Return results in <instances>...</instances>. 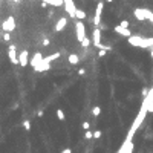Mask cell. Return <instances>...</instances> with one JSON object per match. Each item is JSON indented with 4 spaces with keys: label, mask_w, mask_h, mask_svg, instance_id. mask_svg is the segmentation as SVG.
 <instances>
[{
    "label": "cell",
    "mask_w": 153,
    "mask_h": 153,
    "mask_svg": "<svg viewBox=\"0 0 153 153\" xmlns=\"http://www.w3.org/2000/svg\"><path fill=\"white\" fill-rule=\"evenodd\" d=\"M61 153H72V150H70V149H65Z\"/></svg>",
    "instance_id": "d590c367"
},
{
    "label": "cell",
    "mask_w": 153,
    "mask_h": 153,
    "mask_svg": "<svg viewBox=\"0 0 153 153\" xmlns=\"http://www.w3.org/2000/svg\"><path fill=\"white\" fill-rule=\"evenodd\" d=\"M144 100L147 101V104H150L153 101V87L149 89V94H147V96H144Z\"/></svg>",
    "instance_id": "ffe728a7"
},
{
    "label": "cell",
    "mask_w": 153,
    "mask_h": 153,
    "mask_svg": "<svg viewBox=\"0 0 153 153\" xmlns=\"http://www.w3.org/2000/svg\"><path fill=\"white\" fill-rule=\"evenodd\" d=\"M43 58H44V57H43V54H41V52H35V54H34V57H32V58H31V61H29V65H31L32 67L38 66L40 63L43 61Z\"/></svg>",
    "instance_id": "9c48e42d"
},
{
    "label": "cell",
    "mask_w": 153,
    "mask_h": 153,
    "mask_svg": "<svg viewBox=\"0 0 153 153\" xmlns=\"http://www.w3.org/2000/svg\"><path fill=\"white\" fill-rule=\"evenodd\" d=\"M89 44H91V40H89V38L86 37V38H84V40L81 41V46H83V48H87Z\"/></svg>",
    "instance_id": "4316f807"
},
{
    "label": "cell",
    "mask_w": 153,
    "mask_h": 153,
    "mask_svg": "<svg viewBox=\"0 0 153 153\" xmlns=\"http://www.w3.org/2000/svg\"><path fill=\"white\" fill-rule=\"evenodd\" d=\"M129 142H132V139H127V138H125V141L123 142V146L120 147V150L116 152V153H127V146H129Z\"/></svg>",
    "instance_id": "ac0fdd59"
},
{
    "label": "cell",
    "mask_w": 153,
    "mask_h": 153,
    "mask_svg": "<svg viewBox=\"0 0 153 153\" xmlns=\"http://www.w3.org/2000/svg\"><path fill=\"white\" fill-rule=\"evenodd\" d=\"M43 2H46L51 6H63L65 5V0H43Z\"/></svg>",
    "instance_id": "e0dca14e"
},
{
    "label": "cell",
    "mask_w": 153,
    "mask_h": 153,
    "mask_svg": "<svg viewBox=\"0 0 153 153\" xmlns=\"http://www.w3.org/2000/svg\"><path fill=\"white\" fill-rule=\"evenodd\" d=\"M57 118H58L60 121H65V120H66V116H65V112H63L61 109H57Z\"/></svg>",
    "instance_id": "603a6c76"
},
{
    "label": "cell",
    "mask_w": 153,
    "mask_h": 153,
    "mask_svg": "<svg viewBox=\"0 0 153 153\" xmlns=\"http://www.w3.org/2000/svg\"><path fill=\"white\" fill-rule=\"evenodd\" d=\"M101 135H103V132L101 130H96V132H94V138H101Z\"/></svg>",
    "instance_id": "f546056e"
},
{
    "label": "cell",
    "mask_w": 153,
    "mask_h": 153,
    "mask_svg": "<svg viewBox=\"0 0 153 153\" xmlns=\"http://www.w3.org/2000/svg\"><path fill=\"white\" fill-rule=\"evenodd\" d=\"M106 2H109V3H110V2H113V0H106Z\"/></svg>",
    "instance_id": "74e56055"
},
{
    "label": "cell",
    "mask_w": 153,
    "mask_h": 153,
    "mask_svg": "<svg viewBox=\"0 0 153 153\" xmlns=\"http://www.w3.org/2000/svg\"><path fill=\"white\" fill-rule=\"evenodd\" d=\"M113 31L116 32V34H120V35H123V37H132V32L129 31V28H123V26H115V28H113Z\"/></svg>",
    "instance_id": "8fae6325"
},
{
    "label": "cell",
    "mask_w": 153,
    "mask_h": 153,
    "mask_svg": "<svg viewBox=\"0 0 153 153\" xmlns=\"http://www.w3.org/2000/svg\"><path fill=\"white\" fill-rule=\"evenodd\" d=\"M65 6H66V11H67V14L72 17V19H75V12H77V8H75V3H74V0H65Z\"/></svg>",
    "instance_id": "52a82bcc"
},
{
    "label": "cell",
    "mask_w": 153,
    "mask_h": 153,
    "mask_svg": "<svg viewBox=\"0 0 153 153\" xmlns=\"http://www.w3.org/2000/svg\"><path fill=\"white\" fill-rule=\"evenodd\" d=\"M81 127H83L84 130H89V129H91V123H87V121H84V123H83V125H81Z\"/></svg>",
    "instance_id": "f1b7e54d"
},
{
    "label": "cell",
    "mask_w": 153,
    "mask_h": 153,
    "mask_svg": "<svg viewBox=\"0 0 153 153\" xmlns=\"http://www.w3.org/2000/svg\"><path fill=\"white\" fill-rule=\"evenodd\" d=\"M34 69L37 70V72H46V70H49V69H51V63H48V61H44V60H43V61L40 63V65H38V66H35Z\"/></svg>",
    "instance_id": "4fadbf2b"
},
{
    "label": "cell",
    "mask_w": 153,
    "mask_h": 153,
    "mask_svg": "<svg viewBox=\"0 0 153 153\" xmlns=\"http://www.w3.org/2000/svg\"><path fill=\"white\" fill-rule=\"evenodd\" d=\"M142 49H152L153 48V37H149V38H144L142 40V44H141Z\"/></svg>",
    "instance_id": "5bb4252c"
},
{
    "label": "cell",
    "mask_w": 153,
    "mask_h": 153,
    "mask_svg": "<svg viewBox=\"0 0 153 153\" xmlns=\"http://www.w3.org/2000/svg\"><path fill=\"white\" fill-rule=\"evenodd\" d=\"M150 57H152V58H153V48H152V49H150Z\"/></svg>",
    "instance_id": "8d00e7d4"
},
{
    "label": "cell",
    "mask_w": 153,
    "mask_h": 153,
    "mask_svg": "<svg viewBox=\"0 0 153 153\" xmlns=\"http://www.w3.org/2000/svg\"><path fill=\"white\" fill-rule=\"evenodd\" d=\"M28 65H29V54H28V51H22L19 54V66L26 67Z\"/></svg>",
    "instance_id": "8992f818"
},
{
    "label": "cell",
    "mask_w": 153,
    "mask_h": 153,
    "mask_svg": "<svg viewBox=\"0 0 153 153\" xmlns=\"http://www.w3.org/2000/svg\"><path fill=\"white\" fill-rule=\"evenodd\" d=\"M100 22H101V17H94V25H95V26L100 25Z\"/></svg>",
    "instance_id": "4dcf8cb0"
},
{
    "label": "cell",
    "mask_w": 153,
    "mask_h": 153,
    "mask_svg": "<svg viewBox=\"0 0 153 153\" xmlns=\"http://www.w3.org/2000/svg\"><path fill=\"white\" fill-rule=\"evenodd\" d=\"M41 44H43V46H49V44H51V41H49V40H48V38H44V40H43V43H41Z\"/></svg>",
    "instance_id": "836d02e7"
},
{
    "label": "cell",
    "mask_w": 153,
    "mask_h": 153,
    "mask_svg": "<svg viewBox=\"0 0 153 153\" xmlns=\"http://www.w3.org/2000/svg\"><path fill=\"white\" fill-rule=\"evenodd\" d=\"M133 15H135V19L142 22V20H146V8H136V9L133 11Z\"/></svg>",
    "instance_id": "7c38bea8"
},
{
    "label": "cell",
    "mask_w": 153,
    "mask_h": 153,
    "mask_svg": "<svg viewBox=\"0 0 153 153\" xmlns=\"http://www.w3.org/2000/svg\"><path fill=\"white\" fill-rule=\"evenodd\" d=\"M142 40H144V37H139V35H132V37H129V44H132V46H135V48H141Z\"/></svg>",
    "instance_id": "30bf717a"
},
{
    "label": "cell",
    "mask_w": 153,
    "mask_h": 153,
    "mask_svg": "<svg viewBox=\"0 0 153 153\" xmlns=\"http://www.w3.org/2000/svg\"><path fill=\"white\" fill-rule=\"evenodd\" d=\"M67 61L70 63V65H78V63H80V57L77 55V54H70V55L67 57Z\"/></svg>",
    "instance_id": "9a60e30c"
},
{
    "label": "cell",
    "mask_w": 153,
    "mask_h": 153,
    "mask_svg": "<svg viewBox=\"0 0 153 153\" xmlns=\"http://www.w3.org/2000/svg\"><path fill=\"white\" fill-rule=\"evenodd\" d=\"M100 113H101V107L100 106H95L94 109H92V115L94 116H100Z\"/></svg>",
    "instance_id": "d4e9b609"
},
{
    "label": "cell",
    "mask_w": 153,
    "mask_h": 153,
    "mask_svg": "<svg viewBox=\"0 0 153 153\" xmlns=\"http://www.w3.org/2000/svg\"><path fill=\"white\" fill-rule=\"evenodd\" d=\"M75 31H77V40L81 43L86 38V26L83 23V20H78L75 25Z\"/></svg>",
    "instance_id": "3957f363"
},
{
    "label": "cell",
    "mask_w": 153,
    "mask_h": 153,
    "mask_svg": "<svg viewBox=\"0 0 153 153\" xmlns=\"http://www.w3.org/2000/svg\"><path fill=\"white\" fill-rule=\"evenodd\" d=\"M103 8H104V3L103 2H98V6H96V9H95V17H101Z\"/></svg>",
    "instance_id": "d6986e66"
},
{
    "label": "cell",
    "mask_w": 153,
    "mask_h": 153,
    "mask_svg": "<svg viewBox=\"0 0 153 153\" xmlns=\"http://www.w3.org/2000/svg\"><path fill=\"white\" fill-rule=\"evenodd\" d=\"M120 26H123V28H129V22H127V20H123V22L120 23Z\"/></svg>",
    "instance_id": "1f68e13d"
},
{
    "label": "cell",
    "mask_w": 153,
    "mask_h": 153,
    "mask_svg": "<svg viewBox=\"0 0 153 153\" xmlns=\"http://www.w3.org/2000/svg\"><path fill=\"white\" fill-rule=\"evenodd\" d=\"M78 74L80 75H84L86 74V69H78Z\"/></svg>",
    "instance_id": "e575fe53"
},
{
    "label": "cell",
    "mask_w": 153,
    "mask_h": 153,
    "mask_svg": "<svg viewBox=\"0 0 153 153\" xmlns=\"http://www.w3.org/2000/svg\"><path fill=\"white\" fill-rule=\"evenodd\" d=\"M8 55L12 65H19V54L15 51V44H9V49H8Z\"/></svg>",
    "instance_id": "5b68a950"
},
{
    "label": "cell",
    "mask_w": 153,
    "mask_h": 153,
    "mask_svg": "<svg viewBox=\"0 0 153 153\" xmlns=\"http://www.w3.org/2000/svg\"><path fill=\"white\" fill-rule=\"evenodd\" d=\"M66 25H67V17H60L58 22L55 23V28H54V31H55V32H61L63 29L66 28Z\"/></svg>",
    "instance_id": "ba28073f"
},
{
    "label": "cell",
    "mask_w": 153,
    "mask_h": 153,
    "mask_svg": "<svg viewBox=\"0 0 153 153\" xmlns=\"http://www.w3.org/2000/svg\"><path fill=\"white\" fill-rule=\"evenodd\" d=\"M84 138H86V139H92V138H94V132H91V130H84Z\"/></svg>",
    "instance_id": "484cf974"
},
{
    "label": "cell",
    "mask_w": 153,
    "mask_h": 153,
    "mask_svg": "<svg viewBox=\"0 0 153 153\" xmlns=\"http://www.w3.org/2000/svg\"><path fill=\"white\" fill-rule=\"evenodd\" d=\"M22 125H23V129H25L26 132L31 130V121H29V120H25V121L22 123Z\"/></svg>",
    "instance_id": "7402d4cb"
},
{
    "label": "cell",
    "mask_w": 153,
    "mask_h": 153,
    "mask_svg": "<svg viewBox=\"0 0 153 153\" xmlns=\"http://www.w3.org/2000/svg\"><path fill=\"white\" fill-rule=\"evenodd\" d=\"M106 52H107V51H104V49H100V52H98V57H104V55H106Z\"/></svg>",
    "instance_id": "d6a6232c"
},
{
    "label": "cell",
    "mask_w": 153,
    "mask_h": 153,
    "mask_svg": "<svg viewBox=\"0 0 153 153\" xmlns=\"http://www.w3.org/2000/svg\"><path fill=\"white\" fill-rule=\"evenodd\" d=\"M86 17V12L84 11H81V9H77V12H75V19H78V20H83Z\"/></svg>",
    "instance_id": "44dd1931"
},
{
    "label": "cell",
    "mask_w": 153,
    "mask_h": 153,
    "mask_svg": "<svg viewBox=\"0 0 153 153\" xmlns=\"http://www.w3.org/2000/svg\"><path fill=\"white\" fill-rule=\"evenodd\" d=\"M60 55H61L60 52H54V54H51V55L44 57L43 60H44V61H48V63H51V61H54V60H58V58H60Z\"/></svg>",
    "instance_id": "2e32d148"
},
{
    "label": "cell",
    "mask_w": 153,
    "mask_h": 153,
    "mask_svg": "<svg viewBox=\"0 0 153 153\" xmlns=\"http://www.w3.org/2000/svg\"><path fill=\"white\" fill-rule=\"evenodd\" d=\"M2 29L5 32H12L15 29V19L12 15H9V17H6V19H5V22L2 23Z\"/></svg>",
    "instance_id": "277c9868"
},
{
    "label": "cell",
    "mask_w": 153,
    "mask_h": 153,
    "mask_svg": "<svg viewBox=\"0 0 153 153\" xmlns=\"http://www.w3.org/2000/svg\"><path fill=\"white\" fill-rule=\"evenodd\" d=\"M146 20H149V22L153 23V12L150 9H147V8H146Z\"/></svg>",
    "instance_id": "cb8c5ba5"
},
{
    "label": "cell",
    "mask_w": 153,
    "mask_h": 153,
    "mask_svg": "<svg viewBox=\"0 0 153 153\" xmlns=\"http://www.w3.org/2000/svg\"><path fill=\"white\" fill-rule=\"evenodd\" d=\"M92 44L98 49H104V51H110V46H104L101 43V29L100 28H95L92 31Z\"/></svg>",
    "instance_id": "7a4b0ae2"
},
{
    "label": "cell",
    "mask_w": 153,
    "mask_h": 153,
    "mask_svg": "<svg viewBox=\"0 0 153 153\" xmlns=\"http://www.w3.org/2000/svg\"><path fill=\"white\" fill-rule=\"evenodd\" d=\"M3 40H5V41H9V40H11V32H5V34H3Z\"/></svg>",
    "instance_id": "83f0119b"
},
{
    "label": "cell",
    "mask_w": 153,
    "mask_h": 153,
    "mask_svg": "<svg viewBox=\"0 0 153 153\" xmlns=\"http://www.w3.org/2000/svg\"><path fill=\"white\" fill-rule=\"evenodd\" d=\"M147 101L144 100L142 101V104H141V109H139V112H138V115H136V118H135V121L132 123V125H130V130H129V133H127V139H133V135L136 133V130L141 127V124L144 123V120H146V116H147Z\"/></svg>",
    "instance_id": "6da1fadb"
}]
</instances>
